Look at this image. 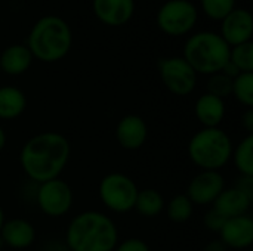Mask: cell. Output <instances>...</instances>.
<instances>
[{
	"instance_id": "obj_1",
	"label": "cell",
	"mask_w": 253,
	"mask_h": 251,
	"mask_svg": "<svg viewBox=\"0 0 253 251\" xmlns=\"http://www.w3.org/2000/svg\"><path fill=\"white\" fill-rule=\"evenodd\" d=\"M71 154L68 139L58 132H42L30 138L19 152L22 172L36 183L58 179Z\"/></svg>"
},
{
	"instance_id": "obj_2",
	"label": "cell",
	"mask_w": 253,
	"mask_h": 251,
	"mask_svg": "<svg viewBox=\"0 0 253 251\" xmlns=\"http://www.w3.org/2000/svg\"><path fill=\"white\" fill-rule=\"evenodd\" d=\"M119 231L114 220L96 210L76 215L65 229V244L70 251H114Z\"/></svg>"
},
{
	"instance_id": "obj_3",
	"label": "cell",
	"mask_w": 253,
	"mask_h": 251,
	"mask_svg": "<svg viewBox=\"0 0 253 251\" xmlns=\"http://www.w3.org/2000/svg\"><path fill=\"white\" fill-rule=\"evenodd\" d=\"M73 44L68 22L58 15H46L34 22L27 38V47L34 59L46 64L64 59Z\"/></svg>"
},
{
	"instance_id": "obj_4",
	"label": "cell",
	"mask_w": 253,
	"mask_h": 251,
	"mask_svg": "<svg viewBox=\"0 0 253 251\" xmlns=\"http://www.w3.org/2000/svg\"><path fill=\"white\" fill-rule=\"evenodd\" d=\"M230 46L215 31H199L184 46V59L199 74L219 72L230 61Z\"/></svg>"
},
{
	"instance_id": "obj_5",
	"label": "cell",
	"mask_w": 253,
	"mask_h": 251,
	"mask_svg": "<svg viewBox=\"0 0 253 251\" xmlns=\"http://www.w3.org/2000/svg\"><path fill=\"white\" fill-rule=\"evenodd\" d=\"M233 141L221 127H203L188 142V157L200 170L219 172L233 154Z\"/></svg>"
},
{
	"instance_id": "obj_6",
	"label": "cell",
	"mask_w": 253,
	"mask_h": 251,
	"mask_svg": "<svg viewBox=\"0 0 253 251\" xmlns=\"http://www.w3.org/2000/svg\"><path fill=\"white\" fill-rule=\"evenodd\" d=\"M138 186L125 173L113 172L102 178L99 183V198L102 204L113 213H129L135 209Z\"/></svg>"
},
{
	"instance_id": "obj_7",
	"label": "cell",
	"mask_w": 253,
	"mask_h": 251,
	"mask_svg": "<svg viewBox=\"0 0 253 251\" xmlns=\"http://www.w3.org/2000/svg\"><path fill=\"white\" fill-rule=\"evenodd\" d=\"M199 19V10L190 0H168L157 12L159 28L170 37H181L193 31Z\"/></svg>"
},
{
	"instance_id": "obj_8",
	"label": "cell",
	"mask_w": 253,
	"mask_h": 251,
	"mask_svg": "<svg viewBox=\"0 0 253 251\" xmlns=\"http://www.w3.org/2000/svg\"><path fill=\"white\" fill-rule=\"evenodd\" d=\"M73 189L62 179H52L39 185L36 203L40 212L52 219L65 216L73 207Z\"/></svg>"
},
{
	"instance_id": "obj_9",
	"label": "cell",
	"mask_w": 253,
	"mask_h": 251,
	"mask_svg": "<svg viewBox=\"0 0 253 251\" xmlns=\"http://www.w3.org/2000/svg\"><path fill=\"white\" fill-rule=\"evenodd\" d=\"M159 74L165 87L176 96H187L196 89L197 72L182 56L160 59Z\"/></svg>"
},
{
	"instance_id": "obj_10",
	"label": "cell",
	"mask_w": 253,
	"mask_h": 251,
	"mask_svg": "<svg viewBox=\"0 0 253 251\" xmlns=\"http://www.w3.org/2000/svg\"><path fill=\"white\" fill-rule=\"evenodd\" d=\"M225 189V180L221 172L202 170L188 183L187 197L194 206H212Z\"/></svg>"
},
{
	"instance_id": "obj_11",
	"label": "cell",
	"mask_w": 253,
	"mask_h": 251,
	"mask_svg": "<svg viewBox=\"0 0 253 251\" xmlns=\"http://www.w3.org/2000/svg\"><path fill=\"white\" fill-rule=\"evenodd\" d=\"M253 18L246 9H234L221 21V37L233 47L242 43L252 41Z\"/></svg>"
},
{
	"instance_id": "obj_12",
	"label": "cell",
	"mask_w": 253,
	"mask_h": 251,
	"mask_svg": "<svg viewBox=\"0 0 253 251\" xmlns=\"http://www.w3.org/2000/svg\"><path fill=\"white\" fill-rule=\"evenodd\" d=\"M93 15L108 27L127 24L135 13V0H92Z\"/></svg>"
},
{
	"instance_id": "obj_13",
	"label": "cell",
	"mask_w": 253,
	"mask_h": 251,
	"mask_svg": "<svg viewBox=\"0 0 253 251\" xmlns=\"http://www.w3.org/2000/svg\"><path fill=\"white\" fill-rule=\"evenodd\" d=\"M148 138V127L142 117L129 114L120 118L116 127L117 143L127 151H136L144 146Z\"/></svg>"
},
{
	"instance_id": "obj_14",
	"label": "cell",
	"mask_w": 253,
	"mask_h": 251,
	"mask_svg": "<svg viewBox=\"0 0 253 251\" xmlns=\"http://www.w3.org/2000/svg\"><path fill=\"white\" fill-rule=\"evenodd\" d=\"M219 240L233 250H245L253 243V220L251 216L243 215L239 217L227 219L224 223Z\"/></svg>"
},
{
	"instance_id": "obj_15",
	"label": "cell",
	"mask_w": 253,
	"mask_h": 251,
	"mask_svg": "<svg viewBox=\"0 0 253 251\" xmlns=\"http://www.w3.org/2000/svg\"><path fill=\"white\" fill-rule=\"evenodd\" d=\"M0 238L3 244L13 250H25L36 241V228L31 222L16 217L4 220L0 229Z\"/></svg>"
},
{
	"instance_id": "obj_16",
	"label": "cell",
	"mask_w": 253,
	"mask_h": 251,
	"mask_svg": "<svg viewBox=\"0 0 253 251\" xmlns=\"http://www.w3.org/2000/svg\"><path fill=\"white\" fill-rule=\"evenodd\" d=\"M252 200L251 195L233 186V188H225L221 192V195L215 200L212 207L218 210L225 219H231L246 215L251 209Z\"/></svg>"
},
{
	"instance_id": "obj_17",
	"label": "cell",
	"mask_w": 253,
	"mask_h": 251,
	"mask_svg": "<svg viewBox=\"0 0 253 251\" xmlns=\"http://www.w3.org/2000/svg\"><path fill=\"white\" fill-rule=\"evenodd\" d=\"M194 114L203 127H219L225 117V101L206 92L196 101Z\"/></svg>"
},
{
	"instance_id": "obj_18",
	"label": "cell",
	"mask_w": 253,
	"mask_h": 251,
	"mask_svg": "<svg viewBox=\"0 0 253 251\" xmlns=\"http://www.w3.org/2000/svg\"><path fill=\"white\" fill-rule=\"evenodd\" d=\"M33 59L27 44H10L0 53V71L7 75H21L28 71Z\"/></svg>"
},
{
	"instance_id": "obj_19",
	"label": "cell",
	"mask_w": 253,
	"mask_h": 251,
	"mask_svg": "<svg viewBox=\"0 0 253 251\" xmlns=\"http://www.w3.org/2000/svg\"><path fill=\"white\" fill-rule=\"evenodd\" d=\"M27 108L25 93L15 86L0 87V120H15Z\"/></svg>"
},
{
	"instance_id": "obj_20",
	"label": "cell",
	"mask_w": 253,
	"mask_h": 251,
	"mask_svg": "<svg viewBox=\"0 0 253 251\" xmlns=\"http://www.w3.org/2000/svg\"><path fill=\"white\" fill-rule=\"evenodd\" d=\"M165 206H166V201L163 195L159 191L148 188V189H142L138 192L133 210H136L139 216L151 219V217L159 216L165 210Z\"/></svg>"
},
{
	"instance_id": "obj_21",
	"label": "cell",
	"mask_w": 253,
	"mask_h": 251,
	"mask_svg": "<svg viewBox=\"0 0 253 251\" xmlns=\"http://www.w3.org/2000/svg\"><path fill=\"white\" fill-rule=\"evenodd\" d=\"M231 160L240 176H253V135H248L233 148Z\"/></svg>"
},
{
	"instance_id": "obj_22",
	"label": "cell",
	"mask_w": 253,
	"mask_h": 251,
	"mask_svg": "<svg viewBox=\"0 0 253 251\" xmlns=\"http://www.w3.org/2000/svg\"><path fill=\"white\" fill-rule=\"evenodd\" d=\"M168 219L173 223H185L191 219L194 212V204L190 201V198L185 194L175 195L169 203L165 206Z\"/></svg>"
},
{
	"instance_id": "obj_23",
	"label": "cell",
	"mask_w": 253,
	"mask_h": 251,
	"mask_svg": "<svg viewBox=\"0 0 253 251\" xmlns=\"http://www.w3.org/2000/svg\"><path fill=\"white\" fill-rule=\"evenodd\" d=\"M231 95L243 107L253 108V72H242L233 80Z\"/></svg>"
},
{
	"instance_id": "obj_24",
	"label": "cell",
	"mask_w": 253,
	"mask_h": 251,
	"mask_svg": "<svg viewBox=\"0 0 253 251\" xmlns=\"http://www.w3.org/2000/svg\"><path fill=\"white\" fill-rule=\"evenodd\" d=\"M230 62L234 64L240 72H253V43H242L230 49Z\"/></svg>"
},
{
	"instance_id": "obj_25",
	"label": "cell",
	"mask_w": 253,
	"mask_h": 251,
	"mask_svg": "<svg viewBox=\"0 0 253 251\" xmlns=\"http://www.w3.org/2000/svg\"><path fill=\"white\" fill-rule=\"evenodd\" d=\"M203 13L212 21H222L236 9V0H200Z\"/></svg>"
},
{
	"instance_id": "obj_26",
	"label": "cell",
	"mask_w": 253,
	"mask_h": 251,
	"mask_svg": "<svg viewBox=\"0 0 253 251\" xmlns=\"http://www.w3.org/2000/svg\"><path fill=\"white\" fill-rule=\"evenodd\" d=\"M208 93L218 96L225 101V98L231 96V89H233V80L227 77L222 72H216L209 75L208 80Z\"/></svg>"
},
{
	"instance_id": "obj_27",
	"label": "cell",
	"mask_w": 253,
	"mask_h": 251,
	"mask_svg": "<svg viewBox=\"0 0 253 251\" xmlns=\"http://www.w3.org/2000/svg\"><path fill=\"white\" fill-rule=\"evenodd\" d=\"M225 222H227V219L218 210H215L213 207H211L206 212V215L203 216V225L211 232H218L219 234Z\"/></svg>"
},
{
	"instance_id": "obj_28",
	"label": "cell",
	"mask_w": 253,
	"mask_h": 251,
	"mask_svg": "<svg viewBox=\"0 0 253 251\" xmlns=\"http://www.w3.org/2000/svg\"><path fill=\"white\" fill-rule=\"evenodd\" d=\"M114 251H151L150 246L141 238H127L122 243H117Z\"/></svg>"
},
{
	"instance_id": "obj_29",
	"label": "cell",
	"mask_w": 253,
	"mask_h": 251,
	"mask_svg": "<svg viewBox=\"0 0 253 251\" xmlns=\"http://www.w3.org/2000/svg\"><path fill=\"white\" fill-rule=\"evenodd\" d=\"M236 188H239L240 191L246 192L253 198V176H242L240 182L236 185Z\"/></svg>"
},
{
	"instance_id": "obj_30",
	"label": "cell",
	"mask_w": 253,
	"mask_h": 251,
	"mask_svg": "<svg viewBox=\"0 0 253 251\" xmlns=\"http://www.w3.org/2000/svg\"><path fill=\"white\" fill-rule=\"evenodd\" d=\"M242 126L248 132V135L253 133V108H246V111L242 115Z\"/></svg>"
},
{
	"instance_id": "obj_31",
	"label": "cell",
	"mask_w": 253,
	"mask_h": 251,
	"mask_svg": "<svg viewBox=\"0 0 253 251\" xmlns=\"http://www.w3.org/2000/svg\"><path fill=\"white\" fill-rule=\"evenodd\" d=\"M219 72L225 74V75H227V77H230L231 80H234V78H236V77H237L239 74H242V72H240V70H239V68H237V67H236L234 64H231L230 61H228V62L225 64V67H224V68H222V70H221Z\"/></svg>"
},
{
	"instance_id": "obj_32",
	"label": "cell",
	"mask_w": 253,
	"mask_h": 251,
	"mask_svg": "<svg viewBox=\"0 0 253 251\" xmlns=\"http://www.w3.org/2000/svg\"><path fill=\"white\" fill-rule=\"evenodd\" d=\"M203 251H228V249L221 240H212L205 246Z\"/></svg>"
},
{
	"instance_id": "obj_33",
	"label": "cell",
	"mask_w": 253,
	"mask_h": 251,
	"mask_svg": "<svg viewBox=\"0 0 253 251\" xmlns=\"http://www.w3.org/2000/svg\"><path fill=\"white\" fill-rule=\"evenodd\" d=\"M6 141H7V138H6V132H4V129L0 126V151L6 146Z\"/></svg>"
},
{
	"instance_id": "obj_34",
	"label": "cell",
	"mask_w": 253,
	"mask_h": 251,
	"mask_svg": "<svg viewBox=\"0 0 253 251\" xmlns=\"http://www.w3.org/2000/svg\"><path fill=\"white\" fill-rule=\"evenodd\" d=\"M4 210H3V207L0 206V229H1V226H3V223H4Z\"/></svg>"
},
{
	"instance_id": "obj_35",
	"label": "cell",
	"mask_w": 253,
	"mask_h": 251,
	"mask_svg": "<svg viewBox=\"0 0 253 251\" xmlns=\"http://www.w3.org/2000/svg\"><path fill=\"white\" fill-rule=\"evenodd\" d=\"M3 247H4V244H3V241H1V238H0V250H1Z\"/></svg>"
}]
</instances>
